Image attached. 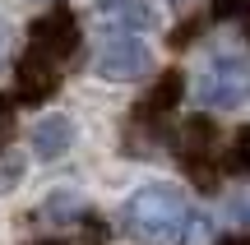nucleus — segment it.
<instances>
[{
    "label": "nucleus",
    "instance_id": "nucleus-2",
    "mask_svg": "<svg viewBox=\"0 0 250 245\" xmlns=\"http://www.w3.org/2000/svg\"><path fill=\"white\" fill-rule=\"evenodd\" d=\"M121 231L134 245H190L199 218L176 185H139L121 204Z\"/></svg>",
    "mask_w": 250,
    "mask_h": 245
},
{
    "label": "nucleus",
    "instance_id": "nucleus-5",
    "mask_svg": "<svg viewBox=\"0 0 250 245\" xmlns=\"http://www.w3.org/2000/svg\"><path fill=\"white\" fill-rule=\"evenodd\" d=\"M181 162L195 171V181L213 185V167H218V130L208 120H186L181 130Z\"/></svg>",
    "mask_w": 250,
    "mask_h": 245
},
{
    "label": "nucleus",
    "instance_id": "nucleus-16",
    "mask_svg": "<svg viewBox=\"0 0 250 245\" xmlns=\"http://www.w3.org/2000/svg\"><path fill=\"white\" fill-rule=\"evenodd\" d=\"M223 245H250V231H246V236H227Z\"/></svg>",
    "mask_w": 250,
    "mask_h": 245
},
{
    "label": "nucleus",
    "instance_id": "nucleus-3",
    "mask_svg": "<svg viewBox=\"0 0 250 245\" xmlns=\"http://www.w3.org/2000/svg\"><path fill=\"white\" fill-rule=\"evenodd\" d=\"M195 97H199L204 111H236V107H246V97H250V65H246V56H236V51L208 56L204 70H199V79H195Z\"/></svg>",
    "mask_w": 250,
    "mask_h": 245
},
{
    "label": "nucleus",
    "instance_id": "nucleus-6",
    "mask_svg": "<svg viewBox=\"0 0 250 245\" xmlns=\"http://www.w3.org/2000/svg\"><path fill=\"white\" fill-rule=\"evenodd\" d=\"M98 19L107 28H125V33H153L158 5L153 0H98Z\"/></svg>",
    "mask_w": 250,
    "mask_h": 245
},
{
    "label": "nucleus",
    "instance_id": "nucleus-13",
    "mask_svg": "<svg viewBox=\"0 0 250 245\" xmlns=\"http://www.w3.org/2000/svg\"><path fill=\"white\" fill-rule=\"evenodd\" d=\"M236 162L250 171V130H241V139H236Z\"/></svg>",
    "mask_w": 250,
    "mask_h": 245
},
{
    "label": "nucleus",
    "instance_id": "nucleus-8",
    "mask_svg": "<svg viewBox=\"0 0 250 245\" xmlns=\"http://www.w3.org/2000/svg\"><path fill=\"white\" fill-rule=\"evenodd\" d=\"M176 102H181V74H162L158 88L139 102V120H144V125H153V120H162Z\"/></svg>",
    "mask_w": 250,
    "mask_h": 245
},
{
    "label": "nucleus",
    "instance_id": "nucleus-7",
    "mask_svg": "<svg viewBox=\"0 0 250 245\" xmlns=\"http://www.w3.org/2000/svg\"><path fill=\"white\" fill-rule=\"evenodd\" d=\"M33 153L42 157V162H56V157H65L74 148V125H70V116H42L33 125Z\"/></svg>",
    "mask_w": 250,
    "mask_h": 245
},
{
    "label": "nucleus",
    "instance_id": "nucleus-14",
    "mask_svg": "<svg viewBox=\"0 0 250 245\" xmlns=\"http://www.w3.org/2000/svg\"><path fill=\"white\" fill-rule=\"evenodd\" d=\"M5 56H9V23L0 19V65H5Z\"/></svg>",
    "mask_w": 250,
    "mask_h": 245
},
{
    "label": "nucleus",
    "instance_id": "nucleus-9",
    "mask_svg": "<svg viewBox=\"0 0 250 245\" xmlns=\"http://www.w3.org/2000/svg\"><path fill=\"white\" fill-rule=\"evenodd\" d=\"M213 14L227 19V23H241L250 37V0H213Z\"/></svg>",
    "mask_w": 250,
    "mask_h": 245
},
{
    "label": "nucleus",
    "instance_id": "nucleus-17",
    "mask_svg": "<svg viewBox=\"0 0 250 245\" xmlns=\"http://www.w3.org/2000/svg\"><path fill=\"white\" fill-rule=\"evenodd\" d=\"M42 5H56V0H42Z\"/></svg>",
    "mask_w": 250,
    "mask_h": 245
},
{
    "label": "nucleus",
    "instance_id": "nucleus-4",
    "mask_svg": "<svg viewBox=\"0 0 250 245\" xmlns=\"http://www.w3.org/2000/svg\"><path fill=\"white\" fill-rule=\"evenodd\" d=\"M93 74L107 83H139L153 74V51L139 33H125V28H111L107 37L93 51Z\"/></svg>",
    "mask_w": 250,
    "mask_h": 245
},
{
    "label": "nucleus",
    "instance_id": "nucleus-1",
    "mask_svg": "<svg viewBox=\"0 0 250 245\" xmlns=\"http://www.w3.org/2000/svg\"><path fill=\"white\" fill-rule=\"evenodd\" d=\"M79 51V19L74 9H65L56 0L33 28H28V42H23V56H19V70H14V83H19V97L23 102H46L65 79V65L74 60Z\"/></svg>",
    "mask_w": 250,
    "mask_h": 245
},
{
    "label": "nucleus",
    "instance_id": "nucleus-15",
    "mask_svg": "<svg viewBox=\"0 0 250 245\" xmlns=\"http://www.w3.org/2000/svg\"><path fill=\"white\" fill-rule=\"evenodd\" d=\"M37 245H93V241H74V236H56V241H37Z\"/></svg>",
    "mask_w": 250,
    "mask_h": 245
},
{
    "label": "nucleus",
    "instance_id": "nucleus-10",
    "mask_svg": "<svg viewBox=\"0 0 250 245\" xmlns=\"http://www.w3.org/2000/svg\"><path fill=\"white\" fill-rule=\"evenodd\" d=\"M223 213H227L232 222H241V227H250V190H236L232 199L223 204Z\"/></svg>",
    "mask_w": 250,
    "mask_h": 245
},
{
    "label": "nucleus",
    "instance_id": "nucleus-11",
    "mask_svg": "<svg viewBox=\"0 0 250 245\" xmlns=\"http://www.w3.org/2000/svg\"><path fill=\"white\" fill-rule=\"evenodd\" d=\"M19 176H23V157H5V162H0V194L14 190Z\"/></svg>",
    "mask_w": 250,
    "mask_h": 245
},
{
    "label": "nucleus",
    "instance_id": "nucleus-12",
    "mask_svg": "<svg viewBox=\"0 0 250 245\" xmlns=\"http://www.w3.org/2000/svg\"><path fill=\"white\" fill-rule=\"evenodd\" d=\"M9 139H14V102L0 97V153H5Z\"/></svg>",
    "mask_w": 250,
    "mask_h": 245
}]
</instances>
